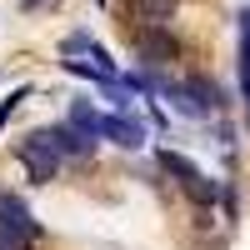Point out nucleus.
I'll return each instance as SVG.
<instances>
[{
    "instance_id": "1",
    "label": "nucleus",
    "mask_w": 250,
    "mask_h": 250,
    "mask_svg": "<svg viewBox=\"0 0 250 250\" xmlns=\"http://www.w3.org/2000/svg\"><path fill=\"white\" fill-rule=\"evenodd\" d=\"M155 165H160V170L180 185L185 195H190V205H200V210L220 205V180H210V175H205L190 155H180V150H155Z\"/></svg>"
},
{
    "instance_id": "2",
    "label": "nucleus",
    "mask_w": 250,
    "mask_h": 250,
    "mask_svg": "<svg viewBox=\"0 0 250 250\" xmlns=\"http://www.w3.org/2000/svg\"><path fill=\"white\" fill-rule=\"evenodd\" d=\"M15 160L25 165L30 185H50V180L60 175V150L45 140V130H30V135H20V140H15Z\"/></svg>"
},
{
    "instance_id": "3",
    "label": "nucleus",
    "mask_w": 250,
    "mask_h": 250,
    "mask_svg": "<svg viewBox=\"0 0 250 250\" xmlns=\"http://www.w3.org/2000/svg\"><path fill=\"white\" fill-rule=\"evenodd\" d=\"M0 225H5V230H15V235H25L30 245H40V240H45V225L30 215V205L20 200L15 190H0Z\"/></svg>"
},
{
    "instance_id": "4",
    "label": "nucleus",
    "mask_w": 250,
    "mask_h": 250,
    "mask_svg": "<svg viewBox=\"0 0 250 250\" xmlns=\"http://www.w3.org/2000/svg\"><path fill=\"white\" fill-rule=\"evenodd\" d=\"M135 55L145 65H170V60H180V40L165 25H145V30H135Z\"/></svg>"
},
{
    "instance_id": "5",
    "label": "nucleus",
    "mask_w": 250,
    "mask_h": 250,
    "mask_svg": "<svg viewBox=\"0 0 250 250\" xmlns=\"http://www.w3.org/2000/svg\"><path fill=\"white\" fill-rule=\"evenodd\" d=\"M40 130H45V140L60 150V160H90L95 145H100V140H90V135H80L70 120H60V125H40Z\"/></svg>"
},
{
    "instance_id": "6",
    "label": "nucleus",
    "mask_w": 250,
    "mask_h": 250,
    "mask_svg": "<svg viewBox=\"0 0 250 250\" xmlns=\"http://www.w3.org/2000/svg\"><path fill=\"white\" fill-rule=\"evenodd\" d=\"M100 140H115L120 150H140L145 145V125L130 115H100Z\"/></svg>"
},
{
    "instance_id": "7",
    "label": "nucleus",
    "mask_w": 250,
    "mask_h": 250,
    "mask_svg": "<svg viewBox=\"0 0 250 250\" xmlns=\"http://www.w3.org/2000/svg\"><path fill=\"white\" fill-rule=\"evenodd\" d=\"M65 120L75 125L80 135H90V140H100V110H90V100H70V110H65Z\"/></svg>"
},
{
    "instance_id": "8",
    "label": "nucleus",
    "mask_w": 250,
    "mask_h": 250,
    "mask_svg": "<svg viewBox=\"0 0 250 250\" xmlns=\"http://www.w3.org/2000/svg\"><path fill=\"white\" fill-rule=\"evenodd\" d=\"M130 10L145 20V25H165L175 15V0H130Z\"/></svg>"
},
{
    "instance_id": "9",
    "label": "nucleus",
    "mask_w": 250,
    "mask_h": 250,
    "mask_svg": "<svg viewBox=\"0 0 250 250\" xmlns=\"http://www.w3.org/2000/svg\"><path fill=\"white\" fill-rule=\"evenodd\" d=\"M25 95H30V85H20V90H10L5 100H0V130H5V120H10L15 105H25Z\"/></svg>"
},
{
    "instance_id": "10",
    "label": "nucleus",
    "mask_w": 250,
    "mask_h": 250,
    "mask_svg": "<svg viewBox=\"0 0 250 250\" xmlns=\"http://www.w3.org/2000/svg\"><path fill=\"white\" fill-rule=\"evenodd\" d=\"M0 250H30V240H25V235H15V230H5V225H0Z\"/></svg>"
},
{
    "instance_id": "11",
    "label": "nucleus",
    "mask_w": 250,
    "mask_h": 250,
    "mask_svg": "<svg viewBox=\"0 0 250 250\" xmlns=\"http://www.w3.org/2000/svg\"><path fill=\"white\" fill-rule=\"evenodd\" d=\"M40 5H45V0H20V10H40Z\"/></svg>"
},
{
    "instance_id": "12",
    "label": "nucleus",
    "mask_w": 250,
    "mask_h": 250,
    "mask_svg": "<svg viewBox=\"0 0 250 250\" xmlns=\"http://www.w3.org/2000/svg\"><path fill=\"white\" fill-rule=\"evenodd\" d=\"M95 5H105V0H95Z\"/></svg>"
}]
</instances>
